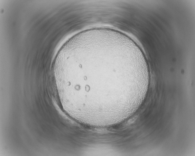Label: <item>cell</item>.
I'll return each instance as SVG.
<instances>
[{"mask_svg": "<svg viewBox=\"0 0 195 156\" xmlns=\"http://www.w3.org/2000/svg\"><path fill=\"white\" fill-rule=\"evenodd\" d=\"M54 78L65 112L79 123L98 127L128 116L141 80L127 50L105 39L78 43L58 55Z\"/></svg>", "mask_w": 195, "mask_h": 156, "instance_id": "cell-1", "label": "cell"}]
</instances>
